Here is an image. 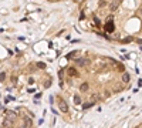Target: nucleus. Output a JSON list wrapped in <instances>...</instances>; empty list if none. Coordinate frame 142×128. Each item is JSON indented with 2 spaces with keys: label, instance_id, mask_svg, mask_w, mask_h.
<instances>
[{
  "label": "nucleus",
  "instance_id": "nucleus-1",
  "mask_svg": "<svg viewBox=\"0 0 142 128\" xmlns=\"http://www.w3.org/2000/svg\"><path fill=\"white\" fill-rule=\"evenodd\" d=\"M58 108L61 110V113H68V105H67V103L63 98L58 100Z\"/></svg>",
  "mask_w": 142,
  "mask_h": 128
},
{
  "label": "nucleus",
  "instance_id": "nucleus-2",
  "mask_svg": "<svg viewBox=\"0 0 142 128\" xmlns=\"http://www.w3.org/2000/svg\"><path fill=\"white\" fill-rule=\"evenodd\" d=\"M75 63H77L80 67H87V66L90 64V60H88V58H77Z\"/></svg>",
  "mask_w": 142,
  "mask_h": 128
},
{
  "label": "nucleus",
  "instance_id": "nucleus-3",
  "mask_svg": "<svg viewBox=\"0 0 142 128\" xmlns=\"http://www.w3.org/2000/svg\"><path fill=\"white\" fill-rule=\"evenodd\" d=\"M23 121H24V125L28 128L33 127V121H31V118L30 117H27V115H23Z\"/></svg>",
  "mask_w": 142,
  "mask_h": 128
},
{
  "label": "nucleus",
  "instance_id": "nucleus-4",
  "mask_svg": "<svg viewBox=\"0 0 142 128\" xmlns=\"http://www.w3.org/2000/svg\"><path fill=\"white\" fill-rule=\"evenodd\" d=\"M118 6H119V0H115V1H112V3L110 4V10H111V11H114V10H117V9H118Z\"/></svg>",
  "mask_w": 142,
  "mask_h": 128
},
{
  "label": "nucleus",
  "instance_id": "nucleus-5",
  "mask_svg": "<svg viewBox=\"0 0 142 128\" xmlns=\"http://www.w3.org/2000/svg\"><path fill=\"white\" fill-rule=\"evenodd\" d=\"M67 73H68V76H73V77H75V76H77V70H75L74 67H70V68L67 70Z\"/></svg>",
  "mask_w": 142,
  "mask_h": 128
},
{
  "label": "nucleus",
  "instance_id": "nucleus-6",
  "mask_svg": "<svg viewBox=\"0 0 142 128\" xmlns=\"http://www.w3.org/2000/svg\"><path fill=\"white\" fill-rule=\"evenodd\" d=\"M88 88H90V84H88V83H82V84L80 85V91H88Z\"/></svg>",
  "mask_w": 142,
  "mask_h": 128
},
{
  "label": "nucleus",
  "instance_id": "nucleus-7",
  "mask_svg": "<svg viewBox=\"0 0 142 128\" xmlns=\"http://www.w3.org/2000/svg\"><path fill=\"white\" fill-rule=\"evenodd\" d=\"M105 30H107V31H114V26H112V21H108V24L105 26Z\"/></svg>",
  "mask_w": 142,
  "mask_h": 128
},
{
  "label": "nucleus",
  "instance_id": "nucleus-8",
  "mask_svg": "<svg viewBox=\"0 0 142 128\" xmlns=\"http://www.w3.org/2000/svg\"><path fill=\"white\" fill-rule=\"evenodd\" d=\"M122 81H124V83H128V81H129V74H128V73H124V74H122Z\"/></svg>",
  "mask_w": 142,
  "mask_h": 128
},
{
  "label": "nucleus",
  "instance_id": "nucleus-9",
  "mask_svg": "<svg viewBox=\"0 0 142 128\" xmlns=\"http://www.w3.org/2000/svg\"><path fill=\"white\" fill-rule=\"evenodd\" d=\"M98 100H100V95H98V94H94V95L91 97V103H92V104H94V103H97Z\"/></svg>",
  "mask_w": 142,
  "mask_h": 128
},
{
  "label": "nucleus",
  "instance_id": "nucleus-10",
  "mask_svg": "<svg viewBox=\"0 0 142 128\" xmlns=\"http://www.w3.org/2000/svg\"><path fill=\"white\" fill-rule=\"evenodd\" d=\"M74 103H75V104H81V98H80V95H77V94L74 95Z\"/></svg>",
  "mask_w": 142,
  "mask_h": 128
},
{
  "label": "nucleus",
  "instance_id": "nucleus-11",
  "mask_svg": "<svg viewBox=\"0 0 142 128\" xmlns=\"http://www.w3.org/2000/svg\"><path fill=\"white\" fill-rule=\"evenodd\" d=\"M37 67H38V68H46V64L41 63V61H38V63H37Z\"/></svg>",
  "mask_w": 142,
  "mask_h": 128
},
{
  "label": "nucleus",
  "instance_id": "nucleus-12",
  "mask_svg": "<svg viewBox=\"0 0 142 128\" xmlns=\"http://www.w3.org/2000/svg\"><path fill=\"white\" fill-rule=\"evenodd\" d=\"M7 113H9V117H10L11 120H14V118H16V114H14L13 111H7Z\"/></svg>",
  "mask_w": 142,
  "mask_h": 128
},
{
  "label": "nucleus",
  "instance_id": "nucleus-13",
  "mask_svg": "<svg viewBox=\"0 0 142 128\" xmlns=\"http://www.w3.org/2000/svg\"><path fill=\"white\" fill-rule=\"evenodd\" d=\"M77 53H78V51H71V53H70V54H68L67 57H68V58H73V57H74V56H75Z\"/></svg>",
  "mask_w": 142,
  "mask_h": 128
},
{
  "label": "nucleus",
  "instance_id": "nucleus-14",
  "mask_svg": "<svg viewBox=\"0 0 142 128\" xmlns=\"http://www.w3.org/2000/svg\"><path fill=\"white\" fill-rule=\"evenodd\" d=\"M91 105H92V103H87V104H84V105H82V108H84V110H87V108H90Z\"/></svg>",
  "mask_w": 142,
  "mask_h": 128
},
{
  "label": "nucleus",
  "instance_id": "nucleus-15",
  "mask_svg": "<svg viewBox=\"0 0 142 128\" xmlns=\"http://www.w3.org/2000/svg\"><path fill=\"white\" fill-rule=\"evenodd\" d=\"M6 80V73H0V81H4Z\"/></svg>",
  "mask_w": 142,
  "mask_h": 128
},
{
  "label": "nucleus",
  "instance_id": "nucleus-16",
  "mask_svg": "<svg viewBox=\"0 0 142 128\" xmlns=\"http://www.w3.org/2000/svg\"><path fill=\"white\" fill-rule=\"evenodd\" d=\"M20 128H28V127H26L24 124H21V125H20Z\"/></svg>",
  "mask_w": 142,
  "mask_h": 128
},
{
  "label": "nucleus",
  "instance_id": "nucleus-17",
  "mask_svg": "<svg viewBox=\"0 0 142 128\" xmlns=\"http://www.w3.org/2000/svg\"><path fill=\"white\" fill-rule=\"evenodd\" d=\"M139 10H141V14H142V7H141V9H139Z\"/></svg>",
  "mask_w": 142,
  "mask_h": 128
},
{
  "label": "nucleus",
  "instance_id": "nucleus-18",
  "mask_svg": "<svg viewBox=\"0 0 142 128\" xmlns=\"http://www.w3.org/2000/svg\"><path fill=\"white\" fill-rule=\"evenodd\" d=\"M138 128H142V125H141V127H138Z\"/></svg>",
  "mask_w": 142,
  "mask_h": 128
},
{
  "label": "nucleus",
  "instance_id": "nucleus-19",
  "mask_svg": "<svg viewBox=\"0 0 142 128\" xmlns=\"http://www.w3.org/2000/svg\"><path fill=\"white\" fill-rule=\"evenodd\" d=\"M7 128H10V127H7Z\"/></svg>",
  "mask_w": 142,
  "mask_h": 128
}]
</instances>
